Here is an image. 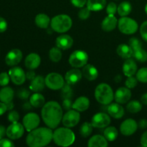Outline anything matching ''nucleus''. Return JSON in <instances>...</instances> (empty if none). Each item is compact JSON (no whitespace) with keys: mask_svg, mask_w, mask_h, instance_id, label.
<instances>
[{"mask_svg":"<svg viewBox=\"0 0 147 147\" xmlns=\"http://www.w3.org/2000/svg\"><path fill=\"white\" fill-rule=\"evenodd\" d=\"M45 79L42 76H37L31 80L30 88L34 92H40L45 86Z\"/></svg>","mask_w":147,"mask_h":147,"instance_id":"a878e982","label":"nucleus"},{"mask_svg":"<svg viewBox=\"0 0 147 147\" xmlns=\"http://www.w3.org/2000/svg\"><path fill=\"white\" fill-rule=\"evenodd\" d=\"M108 113L111 117L116 119H119L122 118L124 115V109L120 103H111L108 106Z\"/></svg>","mask_w":147,"mask_h":147,"instance_id":"412c9836","label":"nucleus"},{"mask_svg":"<svg viewBox=\"0 0 147 147\" xmlns=\"http://www.w3.org/2000/svg\"><path fill=\"white\" fill-rule=\"evenodd\" d=\"M14 146V143L10 139H0V147H13Z\"/></svg>","mask_w":147,"mask_h":147,"instance_id":"09e8293b","label":"nucleus"},{"mask_svg":"<svg viewBox=\"0 0 147 147\" xmlns=\"http://www.w3.org/2000/svg\"><path fill=\"white\" fill-rule=\"evenodd\" d=\"M93 125L91 123L89 122H85L83 124L80 126V130H79V133L81 135L82 137L87 138L90 136V134L93 132Z\"/></svg>","mask_w":147,"mask_h":147,"instance_id":"72a5a7b5","label":"nucleus"},{"mask_svg":"<svg viewBox=\"0 0 147 147\" xmlns=\"http://www.w3.org/2000/svg\"><path fill=\"white\" fill-rule=\"evenodd\" d=\"M141 144L142 146L147 147V131L142 134L141 137Z\"/></svg>","mask_w":147,"mask_h":147,"instance_id":"864d4df0","label":"nucleus"},{"mask_svg":"<svg viewBox=\"0 0 147 147\" xmlns=\"http://www.w3.org/2000/svg\"><path fill=\"white\" fill-rule=\"evenodd\" d=\"M133 56L137 61L140 63H146L147 62V52L144 49H139V50L134 51Z\"/></svg>","mask_w":147,"mask_h":147,"instance_id":"e433bc0d","label":"nucleus"},{"mask_svg":"<svg viewBox=\"0 0 147 147\" xmlns=\"http://www.w3.org/2000/svg\"><path fill=\"white\" fill-rule=\"evenodd\" d=\"M90 106V100L86 96L78 98L73 104V109L79 112H83L87 110Z\"/></svg>","mask_w":147,"mask_h":147,"instance_id":"b1692460","label":"nucleus"},{"mask_svg":"<svg viewBox=\"0 0 147 147\" xmlns=\"http://www.w3.org/2000/svg\"><path fill=\"white\" fill-rule=\"evenodd\" d=\"M138 126L142 129H146L147 128V119H143L139 121Z\"/></svg>","mask_w":147,"mask_h":147,"instance_id":"6e6d98bb","label":"nucleus"},{"mask_svg":"<svg viewBox=\"0 0 147 147\" xmlns=\"http://www.w3.org/2000/svg\"><path fill=\"white\" fill-rule=\"evenodd\" d=\"M7 27H8V24L5 19L0 17V33L4 32L7 30Z\"/></svg>","mask_w":147,"mask_h":147,"instance_id":"603ef678","label":"nucleus"},{"mask_svg":"<svg viewBox=\"0 0 147 147\" xmlns=\"http://www.w3.org/2000/svg\"><path fill=\"white\" fill-rule=\"evenodd\" d=\"M7 135V129L2 125H0V139H3Z\"/></svg>","mask_w":147,"mask_h":147,"instance_id":"13d9d810","label":"nucleus"},{"mask_svg":"<svg viewBox=\"0 0 147 147\" xmlns=\"http://www.w3.org/2000/svg\"><path fill=\"white\" fill-rule=\"evenodd\" d=\"M95 98L102 105H109L114 98V93L111 87L107 83H100L95 90Z\"/></svg>","mask_w":147,"mask_h":147,"instance_id":"20e7f679","label":"nucleus"},{"mask_svg":"<svg viewBox=\"0 0 147 147\" xmlns=\"http://www.w3.org/2000/svg\"><path fill=\"white\" fill-rule=\"evenodd\" d=\"M108 140L101 135H95L89 139L88 146L89 147H106L108 146Z\"/></svg>","mask_w":147,"mask_h":147,"instance_id":"393cba45","label":"nucleus"},{"mask_svg":"<svg viewBox=\"0 0 147 147\" xmlns=\"http://www.w3.org/2000/svg\"><path fill=\"white\" fill-rule=\"evenodd\" d=\"M140 34L143 40L147 42V21L144 22L141 25Z\"/></svg>","mask_w":147,"mask_h":147,"instance_id":"de8ad7c7","label":"nucleus"},{"mask_svg":"<svg viewBox=\"0 0 147 147\" xmlns=\"http://www.w3.org/2000/svg\"><path fill=\"white\" fill-rule=\"evenodd\" d=\"M137 72V65L134 60L127 59L123 65V73L126 77L134 76Z\"/></svg>","mask_w":147,"mask_h":147,"instance_id":"5701e85b","label":"nucleus"},{"mask_svg":"<svg viewBox=\"0 0 147 147\" xmlns=\"http://www.w3.org/2000/svg\"><path fill=\"white\" fill-rule=\"evenodd\" d=\"M118 27L121 32L125 34H133L138 30L139 25L136 20L127 17H121L118 22Z\"/></svg>","mask_w":147,"mask_h":147,"instance_id":"423d86ee","label":"nucleus"},{"mask_svg":"<svg viewBox=\"0 0 147 147\" xmlns=\"http://www.w3.org/2000/svg\"><path fill=\"white\" fill-rule=\"evenodd\" d=\"M73 22L67 14H58L53 17L50 22L51 28L58 33H64L68 31L72 27Z\"/></svg>","mask_w":147,"mask_h":147,"instance_id":"39448f33","label":"nucleus"},{"mask_svg":"<svg viewBox=\"0 0 147 147\" xmlns=\"http://www.w3.org/2000/svg\"><path fill=\"white\" fill-rule=\"evenodd\" d=\"M40 123V116L35 113H28L24 116L23 126L27 131H31L38 127Z\"/></svg>","mask_w":147,"mask_h":147,"instance_id":"9d476101","label":"nucleus"},{"mask_svg":"<svg viewBox=\"0 0 147 147\" xmlns=\"http://www.w3.org/2000/svg\"><path fill=\"white\" fill-rule=\"evenodd\" d=\"M90 11H91L87 7H82L80 9V11H78V17L82 20H87L90 17Z\"/></svg>","mask_w":147,"mask_h":147,"instance_id":"79ce46f5","label":"nucleus"},{"mask_svg":"<svg viewBox=\"0 0 147 147\" xmlns=\"http://www.w3.org/2000/svg\"><path fill=\"white\" fill-rule=\"evenodd\" d=\"M118 22L119 20L113 14H108L101 23L102 30L105 32L113 31L118 25Z\"/></svg>","mask_w":147,"mask_h":147,"instance_id":"6ab92c4d","label":"nucleus"},{"mask_svg":"<svg viewBox=\"0 0 147 147\" xmlns=\"http://www.w3.org/2000/svg\"><path fill=\"white\" fill-rule=\"evenodd\" d=\"M145 12H146V14H147V4H146V6H145Z\"/></svg>","mask_w":147,"mask_h":147,"instance_id":"0e129e2a","label":"nucleus"},{"mask_svg":"<svg viewBox=\"0 0 147 147\" xmlns=\"http://www.w3.org/2000/svg\"><path fill=\"white\" fill-rule=\"evenodd\" d=\"M70 85L65 84L62 88V97L63 98H70L72 96V88H70Z\"/></svg>","mask_w":147,"mask_h":147,"instance_id":"ea45409f","label":"nucleus"},{"mask_svg":"<svg viewBox=\"0 0 147 147\" xmlns=\"http://www.w3.org/2000/svg\"><path fill=\"white\" fill-rule=\"evenodd\" d=\"M83 77V73L78 68L74 67L66 73L65 79L67 84L69 85H76L78 82L80 81Z\"/></svg>","mask_w":147,"mask_h":147,"instance_id":"f3484780","label":"nucleus"},{"mask_svg":"<svg viewBox=\"0 0 147 147\" xmlns=\"http://www.w3.org/2000/svg\"><path fill=\"white\" fill-rule=\"evenodd\" d=\"M138 123L132 119L125 120L120 126V131L123 136H129L133 135L137 131Z\"/></svg>","mask_w":147,"mask_h":147,"instance_id":"4468645a","label":"nucleus"},{"mask_svg":"<svg viewBox=\"0 0 147 147\" xmlns=\"http://www.w3.org/2000/svg\"><path fill=\"white\" fill-rule=\"evenodd\" d=\"M24 133V127L23 124L17 122L11 123L7 129V136L11 140H16L23 136Z\"/></svg>","mask_w":147,"mask_h":147,"instance_id":"9b49d317","label":"nucleus"},{"mask_svg":"<svg viewBox=\"0 0 147 147\" xmlns=\"http://www.w3.org/2000/svg\"><path fill=\"white\" fill-rule=\"evenodd\" d=\"M35 77H36L35 73H34V71H32V70H30V71L26 73V78H27L28 80H32Z\"/></svg>","mask_w":147,"mask_h":147,"instance_id":"5fc2aeb1","label":"nucleus"},{"mask_svg":"<svg viewBox=\"0 0 147 147\" xmlns=\"http://www.w3.org/2000/svg\"><path fill=\"white\" fill-rule=\"evenodd\" d=\"M10 80V77L9 73L6 72L0 73V86H6L9 84Z\"/></svg>","mask_w":147,"mask_h":147,"instance_id":"37998d69","label":"nucleus"},{"mask_svg":"<svg viewBox=\"0 0 147 147\" xmlns=\"http://www.w3.org/2000/svg\"><path fill=\"white\" fill-rule=\"evenodd\" d=\"M14 95V90L11 88L4 86V88L0 90V101L5 103L12 101Z\"/></svg>","mask_w":147,"mask_h":147,"instance_id":"cd10ccee","label":"nucleus"},{"mask_svg":"<svg viewBox=\"0 0 147 147\" xmlns=\"http://www.w3.org/2000/svg\"><path fill=\"white\" fill-rule=\"evenodd\" d=\"M7 119H8L9 121L11 123L17 122L20 119V114L16 111H11L7 116Z\"/></svg>","mask_w":147,"mask_h":147,"instance_id":"c03bdc74","label":"nucleus"},{"mask_svg":"<svg viewBox=\"0 0 147 147\" xmlns=\"http://www.w3.org/2000/svg\"><path fill=\"white\" fill-rule=\"evenodd\" d=\"M87 1L88 0H70L72 4L78 8L85 7V5L87 4Z\"/></svg>","mask_w":147,"mask_h":147,"instance_id":"8fccbe9b","label":"nucleus"},{"mask_svg":"<svg viewBox=\"0 0 147 147\" xmlns=\"http://www.w3.org/2000/svg\"><path fill=\"white\" fill-rule=\"evenodd\" d=\"M136 78L141 83H147V67H142L138 70Z\"/></svg>","mask_w":147,"mask_h":147,"instance_id":"4c0bfd02","label":"nucleus"},{"mask_svg":"<svg viewBox=\"0 0 147 147\" xmlns=\"http://www.w3.org/2000/svg\"><path fill=\"white\" fill-rule=\"evenodd\" d=\"M87 7L91 11H98L106 5V0H88Z\"/></svg>","mask_w":147,"mask_h":147,"instance_id":"c85d7f7f","label":"nucleus"},{"mask_svg":"<svg viewBox=\"0 0 147 147\" xmlns=\"http://www.w3.org/2000/svg\"><path fill=\"white\" fill-rule=\"evenodd\" d=\"M80 120V115L79 111L75 110H68L63 116L62 122L64 126L67 128H73L78 124Z\"/></svg>","mask_w":147,"mask_h":147,"instance_id":"1a4fd4ad","label":"nucleus"},{"mask_svg":"<svg viewBox=\"0 0 147 147\" xmlns=\"http://www.w3.org/2000/svg\"><path fill=\"white\" fill-rule=\"evenodd\" d=\"M55 44L60 50H68L73 46V39L68 34H62L56 39Z\"/></svg>","mask_w":147,"mask_h":147,"instance_id":"a211bd4d","label":"nucleus"},{"mask_svg":"<svg viewBox=\"0 0 147 147\" xmlns=\"http://www.w3.org/2000/svg\"><path fill=\"white\" fill-rule=\"evenodd\" d=\"M131 98V91L127 87H121L117 89L114 94V99L116 103L124 104Z\"/></svg>","mask_w":147,"mask_h":147,"instance_id":"dca6fc26","label":"nucleus"},{"mask_svg":"<svg viewBox=\"0 0 147 147\" xmlns=\"http://www.w3.org/2000/svg\"><path fill=\"white\" fill-rule=\"evenodd\" d=\"M129 45L131 47L133 51H136V50L142 48V42L140 40L136 37H131L129 40Z\"/></svg>","mask_w":147,"mask_h":147,"instance_id":"58836bf2","label":"nucleus"},{"mask_svg":"<svg viewBox=\"0 0 147 147\" xmlns=\"http://www.w3.org/2000/svg\"><path fill=\"white\" fill-rule=\"evenodd\" d=\"M11 80L17 86L22 85L26 80V73L20 67H13L9 71Z\"/></svg>","mask_w":147,"mask_h":147,"instance_id":"f8f14e48","label":"nucleus"},{"mask_svg":"<svg viewBox=\"0 0 147 147\" xmlns=\"http://www.w3.org/2000/svg\"><path fill=\"white\" fill-rule=\"evenodd\" d=\"M141 102L142 104L147 105V93H144L141 97Z\"/></svg>","mask_w":147,"mask_h":147,"instance_id":"bf43d9fd","label":"nucleus"},{"mask_svg":"<svg viewBox=\"0 0 147 147\" xmlns=\"http://www.w3.org/2000/svg\"><path fill=\"white\" fill-rule=\"evenodd\" d=\"M23 57L22 53L19 49H12L7 54L5 63L9 66H15L20 63Z\"/></svg>","mask_w":147,"mask_h":147,"instance_id":"2eb2a0df","label":"nucleus"},{"mask_svg":"<svg viewBox=\"0 0 147 147\" xmlns=\"http://www.w3.org/2000/svg\"><path fill=\"white\" fill-rule=\"evenodd\" d=\"M35 22L36 25L41 29H46L49 27L50 24V19L46 14H38L35 17Z\"/></svg>","mask_w":147,"mask_h":147,"instance_id":"7c9ffc66","label":"nucleus"},{"mask_svg":"<svg viewBox=\"0 0 147 147\" xmlns=\"http://www.w3.org/2000/svg\"><path fill=\"white\" fill-rule=\"evenodd\" d=\"M82 73L86 79L90 81L95 80L98 76V70L94 65L90 64H86L83 66Z\"/></svg>","mask_w":147,"mask_h":147,"instance_id":"4be33fe9","label":"nucleus"},{"mask_svg":"<svg viewBox=\"0 0 147 147\" xmlns=\"http://www.w3.org/2000/svg\"><path fill=\"white\" fill-rule=\"evenodd\" d=\"M117 9L118 7L114 2H110L106 7V13L108 14H113L114 15L117 11Z\"/></svg>","mask_w":147,"mask_h":147,"instance_id":"49530a36","label":"nucleus"},{"mask_svg":"<svg viewBox=\"0 0 147 147\" xmlns=\"http://www.w3.org/2000/svg\"><path fill=\"white\" fill-rule=\"evenodd\" d=\"M126 109L129 113H137L141 111L142 109V102H139L138 100H134L129 102L126 106Z\"/></svg>","mask_w":147,"mask_h":147,"instance_id":"f704fd0d","label":"nucleus"},{"mask_svg":"<svg viewBox=\"0 0 147 147\" xmlns=\"http://www.w3.org/2000/svg\"><path fill=\"white\" fill-rule=\"evenodd\" d=\"M41 63V58L37 53H30L26 57L24 65L26 67L30 70H34L40 66Z\"/></svg>","mask_w":147,"mask_h":147,"instance_id":"aec40b11","label":"nucleus"},{"mask_svg":"<svg viewBox=\"0 0 147 147\" xmlns=\"http://www.w3.org/2000/svg\"><path fill=\"white\" fill-rule=\"evenodd\" d=\"M7 111V105L5 103H3V102H0V116L4 114L6 111Z\"/></svg>","mask_w":147,"mask_h":147,"instance_id":"4d7b16f0","label":"nucleus"},{"mask_svg":"<svg viewBox=\"0 0 147 147\" xmlns=\"http://www.w3.org/2000/svg\"><path fill=\"white\" fill-rule=\"evenodd\" d=\"M62 56H63V54H62L61 50L57 46L50 49V52H49V57L51 61L54 62V63H58L59 61H60V60L62 59Z\"/></svg>","mask_w":147,"mask_h":147,"instance_id":"c9c22d12","label":"nucleus"},{"mask_svg":"<svg viewBox=\"0 0 147 147\" xmlns=\"http://www.w3.org/2000/svg\"><path fill=\"white\" fill-rule=\"evenodd\" d=\"M121 79H122V77L121 76H118L116 78H115V80H116V82H120L121 80Z\"/></svg>","mask_w":147,"mask_h":147,"instance_id":"e2e57ef3","label":"nucleus"},{"mask_svg":"<svg viewBox=\"0 0 147 147\" xmlns=\"http://www.w3.org/2000/svg\"><path fill=\"white\" fill-rule=\"evenodd\" d=\"M137 78L133 76H130V77H128V78L126 80L125 82V85H126V87L129 88V89L134 88L136 87L138 84Z\"/></svg>","mask_w":147,"mask_h":147,"instance_id":"a19ab883","label":"nucleus"},{"mask_svg":"<svg viewBox=\"0 0 147 147\" xmlns=\"http://www.w3.org/2000/svg\"><path fill=\"white\" fill-rule=\"evenodd\" d=\"M73 104L70 98H65L63 102V107L64 109L68 111L73 108Z\"/></svg>","mask_w":147,"mask_h":147,"instance_id":"3c124183","label":"nucleus"},{"mask_svg":"<svg viewBox=\"0 0 147 147\" xmlns=\"http://www.w3.org/2000/svg\"><path fill=\"white\" fill-rule=\"evenodd\" d=\"M103 134H104L105 138L109 142H113L117 139L119 131L116 128L113 127V126H109L104 130Z\"/></svg>","mask_w":147,"mask_h":147,"instance_id":"473e14b6","label":"nucleus"},{"mask_svg":"<svg viewBox=\"0 0 147 147\" xmlns=\"http://www.w3.org/2000/svg\"><path fill=\"white\" fill-rule=\"evenodd\" d=\"M88 60L87 53L83 50H78L72 53L69 57V63L70 65L76 68H80L86 65Z\"/></svg>","mask_w":147,"mask_h":147,"instance_id":"0eeeda50","label":"nucleus"},{"mask_svg":"<svg viewBox=\"0 0 147 147\" xmlns=\"http://www.w3.org/2000/svg\"><path fill=\"white\" fill-rule=\"evenodd\" d=\"M42 119L47 127L56 129L63 119V113L61 106L54 100L45 103L41 111Z\"/></svg>","mask_w":147,"mask_h":147,"instance_id":"f257e3e1","label":"nucleus"},{"mask_svg":"<svg viewBox=\"0 0 147 147\" xmlns=\"http://www.w3.org/2000/svg\"><path fill=\"white\" fill-rule=\"evenodd\" d=\"M30 96V92L26 88H21L17 92V96L22 100H27Z\"/></svg>","mask_w":147,"mask_h":147,"instance_id":"a18cd8bd","label":"nucleus"},{"mask_svg":"<svg viewBox=\"0 0 147 147\" xmlns=\"http://www.w3.org/2000/svg\"><path fill=\"white\" fill-rule=\"evenodd\" d=\"M30 102L31 103L32 107L38 109L42 107L45 103V99L44 96L39 92H35V93L32 95L30 98Z\"/></svg>","mask_w":147,"mask_h":147,"instance_id":"c756f323","label":"nucleus"},{"mask_svg":"<svg viewBox=\"0 0 147 147\" xmlns=\"http://www.w3.org/2000/svg\"><path fill=\"white\" fill-rule=\"evenodd\" d=\"M53 141L57 146H69L74 143L76 135L70 128H58L53 132Z\"/></svg>","mask_w":147,"mask_h":147,"instance_id":"7ed1b4c3","label":"nucleus"},{"mask_svg":"<svg viewBox=\"0 0 147 147\" xmlns=\"http://www.w3.org/2000/svg\"><path fill=\"white\" fill-rule=\"evenodd\" d=\"M32 106L30 102H25L22 106V108L24 110H30L32 109Z\"/></svg>","mask_w":147,"mask_h":147,"instance_id":"052dcab7","label":"nucleus"},{"mask_svg":"<svg viewBox=\"0 0 147 147\" xmlns=\"http://www.w3.org/2000/svg\"><path fill=\"white\" fill-rule=\"evenodd\" d=\"M132 10V6L129 1H123L119 5L117 11L121 17H126L129 15Z\"/></svg>","mask_w":147,"mask_h":147,"instance_id":"2f4dec72","label":"nucleus"},{"mask_svg":"<svg viewBox=\"0 0 147 147\" xmlns=\"http://www.w3.org/2000/svg\"><path fill=\"white\" fill-rule=\"evenodd\" d=\"M45 85L47 88L53 90L62 89L65 85L63 76L57 73H50L46 76Z\"/></svg>","mask_w":147,"mask_h":147,"instance_id":"6e6552de","label":"nucleus"},{"mask_svg":"<svg viewBox=\"0 0 147 147\" xmlns=\"http://www.w3.org/2000/svg\"><path fill=\"white\" fill-rule=\"evenodd\" d=\"M117 54L121 57L123 59H129L131 56H133L134 51L129 45L121 44L118 46L116 49Z\"/></svg>","mask_w":147,"mask_h":147,"instance_id":"bb28decb","label":"nucleus"},{"mask_svg":"<svg viewBox=\"0 0 147 147\" xmlns=\"http://www.w3.org/2000/svg\"><path fill=\"white\" fill-rule=\"evenodd\" d=\"M111 123V118L109 114L106 113H98L93 116L91 123L93 127L98 129H103L107 127Z\"/></svg>","mask_w":147,"mask_h":147,"instance_id":"ddd939ff","label":"nucleus"},{"mask_svg":"<svg viewBox=\"0 0 147 147\" xmlns=\"http://www.w3.org/2000/svg\"><path fill=\"white\" fill-rule=\"evenodd\" d=\"M53 131L50 128H37L30 131L26 138V143L30 147H42L48 145L53 140Z\"/></svg>","mask_w":147,"mask_h":147,"instance_id":"f03ea898","label":"nucleus"},{"mask_svg":"<svg viewBox=\"0 0 147 147\" xmlns=\"http://www.w3.org/2000/svg\"><path fill=\"white\" fill-rule=\"evenodd\" d=\"M6 105H7V110L8 111H11V109L14 108V103H13L12 101H10L9 102V103H6Z\"/></svg>","mask_w":147,"mask_h":147,"instance_id":"680f3d73","label":"nucleus"}]
</instances>
